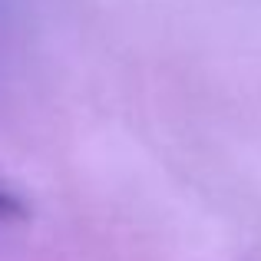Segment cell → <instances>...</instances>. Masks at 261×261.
Masks as SVG:
<instances>
[{
	"mask_svg": "<svg viewBox=\"0 0 261 261\" xmlns=\"http://www.w3.org/2000/svg\"><path fill=\"white\" fill-rule=\"evenodd\" d=\"M10 218H27V202L0 185V222H10Z\"/></svg>",
	"mask_w": 261,
	"mask_h": 261,
	"instance_id": "6da1fadb",
	"label": "cell"
}]
</instances>
